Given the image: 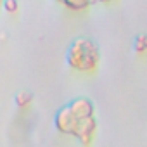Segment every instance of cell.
Here are the masks:
<instances>
[{"instance_id": "6da1fadb", "label": "cell", "mask_w": 147, "mask_h": 147, "mask_svg": "<svg viewBox=\"0 0 147 147\" xmlns=\"http://www.w3.org/2000/svg\"><path fill=\"white\" fill-rule=\"evenodd\" d=\"M66 64L76 73L92 75L99 69L100 50L92 38L78 36L75 38L66 50Z\"/></svg>"}, {"instance_id": "7a4b0ae2", "label": "cell", "mask_w": 147, "mask_h": 147, "mask_svg": "<svg viewBox=\"0 0 147 147\" xmlns=\"http://www.w3.org/2000/svg\"><path fill=\"white\" fill-rule=\"evenodd\" d=\"M54 126L61 135H67V137H75L76 126H78V119L73 116V113L69 111L67 106H62L55 116H54Z\"/></svg>"}, {"instance_id": "3957f363", "label": "cell", "mask_w": 147, "mask_h": 147, "mask_svg": "<svg viewBox=\"0 0 147 147\" xmlns=\"http://www.w3.org/2000/svg\"><path fill=\"white\" fill-rule=\"evenodd\" d=\"M97 130H99V123H97V118H88V119H82L78 121V126H76V131H75V137L82 147H90L97 137Z\"/></svg>"}, {"instance_id": "277c9868", "label": "cell", "mask_w": 147, "mask_h": 147, "mask_svg": "<svg viewBox=\"0 0 147 147\" xmlns=\"http://www.w3.org/2000/svg\"><path fill=\"white\" fill-rule=\"evenodd\" d=\"M67 107H69V111L73 113V116H75L78 121L88 119V118L95 116V106H94V102L88 97H76V99H73L67 104Z\"/></svg>"}, {"instance_id": "5b68a950", "label": "cell", "mask_w": 147, "mask_h": 147, "mask_svg": "<svg viewBox=\"0 0 147 147\" xmlns=\"http://www.w3.org/2000/svg\"><path fill=\"white\" fill-rule=\"evenodd\" d=\"M14 104L18 106V109L19 111H30V107H31V104H33V94L31 92H26V90H21V92H18L16 94V97H14Z\"/></svg>"}, {"instance_id": "8992f818", "label": "cell", "mask_w": 147, "mask_h": 147, "mask_svg": "<svg viewBox=\"0 0 147 147\" xmlns=\"http://www.w3.org/2000/svg\"><path fill=\"white\" fill-rule=\"evenodd\" d=\"M57 2L62 4L66 9H69L73 12H80V11L88 9L94 4V0H57Z\"/></svg>"}, {"instance_id": "52a82bcc", "label": "cell", "mask_w": 147, "mask_h": 147, "mask_svg": "<svg viewBox=\"0 0 147 147\" xmlns=\"http://www.w3.org/2000/svg\"><path fill=\"white\" fill-rule=\"evenodd\" d=\"M133 50L137 55H147V35H138L133 40Z\"/></svg>"}, {"instance_id": "ba28073f", "label": "cell", "mask_w": 147, "mask_h": 147, "mask_svg": "<svg viewBox=\"0 0 147 147\" xmlns=\"http://www.w3.org/2000/svg\"><path fill=\"white\" fill-rule=\"evenodd\" d=\"M2 9H4L7 14H16V12L19 11V4H18V0H4Z\"/></svg>"}, {"instance_id": "9c48e42d", "label": "cell", "mask_w": 147, "mask_h": 147, "mask_svg": "<svg viewBox=\"0 0 147 147\" xmlns=\"http://www.w3.org/2000/svg\"><path fill=\"white\" fill-rule=\"evenodd\" d=\"M94 2H100V4H111L114 0H94Z\"/></svg>"}, {"instance_id": "30bf717a", "label": "cell", "mask_w": 147, "mask_h": 147, "mask_svg": "<svg viewBox=\"0 0 147 147\" xmlns=\"http://www.w3.org/2000/svg\"><path fill=\"white\" fill-rule=\"evenodd\" d=\"M2 4H4V0H0V7H2Z\"/></svg>"}]
</instances>
